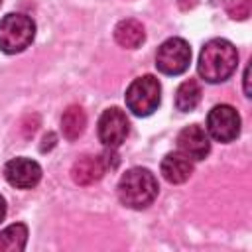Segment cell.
Segmentation results:
<instances>
[{
	"label": "cell",
	"instance_id": "cell-6",
	"mask_svg": "<svg viewBox=\"0 0 252 252\" xmlns=\"http://www.w3.org/2000/svg\"><path fill=\"white\" fill-rule=\"evenodd\" d=\"M207 132L217 142H232L240 134V116L228 104H217L207 116Z\"/></svg>",
	"mask_w": 252,
	"mask_h": 252
},
{
	"label": "cell",
	"instance_id": "cell-8",
	"mask_svg": "<svg viewBox=\"0 0 252 252\" xmlns=\"http://www.w3.org/2000/svg\"><path fill=\"white\" fill-rule=\"evenodd\" d=\"M4 175H6V181L12 185V187H18V189H32L39 183L41 179V167L37 161L33 159H28V158H16V159H10L4 167Z\"/></svg>",
	"mask_w": 252,
	"mask_h": 252
},
{
	"label": "cell",
	"instance_id": "cell-4",
	"mask_svg": "<svg viewBox=\"0 0 252 252\" xmlns=\"http://www.w3.org/2000/svg\"><path fill=\"white\" fill-rule=\"evenodd\" d=\"M126 106L136 116H150L161 100V87L159 81L152 75L138 77L126 89Z\"/></svg>",
	"mask_w": 252,
	"mask_h": 252
},
{
	"label": "cell",
	"instance_id": "cell-3",
	"mask_svg": "<svg viewBox=\"0 0 252 252\" xmlns=\"http://www.w3.org/2000/svg\"><path fill=\"white\" fill-rule=\"evenodd\" d=\"M35 35V24L30 16L8 14L0 20V49L4 53L24 51Z\"/></svg>",
	"mask_w": 252,
	"mask_h": 252
},
{
	"label": "cell",
	"instance_id": "cell-11",
	"mask_svg": "<svg viewBox=\"0 0 252 252\" xmlns=\"http://www.w3.org/2000/svg\"><path fill=\"white\" fill-rule=\"evenodd\" d=\"M161 173L169 183H183L193 173V161L181 152H171L161 159Z\"/></svg>",
	"mask_w": 252,
	"mask_h": 252
},
{
	"label": "cell",
	"instance_id": "cell-14",
	"mask_svg": "<svg viewBox=\"0 0 252 252\" xmlns=\"http://www.w3.org/2000/svg\"><path fill=\"white\" fill-rule=\"evenodd\" d=\"M28 240V226L22 222L10 224L4 230H0V250L4 252H20L26 248Z\"/></svg>",
	"mask_w": 252,
	"mask_h": 252
},
{
	"label": "cell",
	"instance_id": "cell-9",
	"mask_svg": "<svg viewBox=\"0 0 252 252\" xmlns=\"http://www.w3.org/2000/svg\"><path fill=\"white\" fill-rule=\"evenodd\" d=\"M177 146L181 150V154H185L189 159H205L211 152V142H209V134L199 126V124H191L187 128H183L177 136Z\"/></svg>",
	"mask_w": 252,
	"mask_h": 252
},
{
	"label": "cell",
	"instance_id": "cell-2",
	"mask_svg": "<svg viewBox=\"0 0 252 252\" xmlns=\"http://www.w3.org/2000/svg\"><path fill=\"white\" fill-rule=\"evenodd\" d=\"M158 179L146 167L128 169L118 181V199L130 209H146L158 197Z\"/></svg>",
	"mask_w": 252,
	"mask_h": 252
},
{
	"label": "cell",
	"instance_id": "cell-10",
	"mask_svg": "<svg viewBox=\"0 0 252 252\" xmlns=\"http://www.w3.org/2000/svg\"><path fill=\"white\" fill-rule=\"evenodd\" d=\"M106 171V163L98 156H83L71 167V177L77 185H93Z\"/></svg>",
	"mask_w": 252,
	"mask_h": 252
},
{
	"label": "cell",
	"instance_id": "cell-7",
	"mask_svg": "<svg viewBox=\"0 0 252 252\" xmlns=\"http://www.w3.org/2000/svg\"><path fill=\"white\" fill-rule=\"evenodd\" d=\"M128 130H130V124H128V118L126 114L112 106V108H106L100 118H98V140L106 146V148H118L126 136H128Z\"/></svg>",
	"mask_w": 252,
	"mask_h": 252
},
{
	"label": "cell",
	"instance_id": "cell-19",
	"mask_svg": "<svg viewBox=\"0 0 252 252\" xmlns=\"http://www.w3.org/2000/svg\"><path fill=\"white\" fill-rule=\"evenodd\" d=\"M4 217H6V201H4V197L0 195V222L4 220Z\"/></svg>",
	"mask_w": 252,
	"mask_h": 252
},
{
	"label": "cell",
	"instance_id": "cell-16",
	"mask_svg": "<svg viewBox=\"0 0 252 252\" xmlns=\"http://www.w3.org/2000/svg\"><path fill=\"white\" fill-rule=\"evenodd\" d=\"M228 16L234 20H246L252 12V0H230L228 6Z\"/></svg>",
	"mask_w": 252,
	"mask_h": 252
},
{
	"label": "cell",
	"instance_id": "cell-13",
	"mask_svg": "<svg viewBox=\"0 0 252 252\" xmlns=\"http://www.w3.org/2000/svg\"><path fill=\"white\" fill-rule=\"evenodd\" d=\"M85 126H87V114H85V110L81 106L73 104L63 112L61 130H63V136L67 140H77L85 132Z\"/></svg>",
	"mask_w": 252,
	"mask_h": 252
},
{
	"label": "cell",
	"instance_id": "cell-18",
	"mask_svg": "<svg viewBox=\"0 0 252 252\" xmlns=\"http://www.w3.org/2000/svg\"><path fill=\"white\" fill-rule=\"evenodd\" d=\"M250 67H246V71H244V93H246V96H250Z\"/></svg>",
	"mask_w": 252,
	"mask_h": 252
},
{
	"label": "cell",
	"instance_id": "cell-12",
	"mask_svg": "<svg viewBox=\"0 0 252 252\" xmlns=\"http://www.w3.org/2000/svg\"><path fill=\"white\" fill-rule=\"evenodd\" d=\"M114 39L118 45L126 47V49H136L144 43L146 39V32H144V26L138 22V20H122L116 24L114 28Z\"/></svg>",
	"mask_w": 252,
	"mask_h": 252
},
{
	"label": "cell",
	"instance_id": "cell-15",
	"mask_svg": "<svg viewBox=\"0 0 252 252\" xmlns=\"http://www.w3.org/2000/svg\"><path fill=\"white\" fill-rule=\"evenodd\" d=\"M201 100V87L195 79H187L177 87L175 93V106L181 112H189L193 110Z\"/></svg>",
	"mask_w": 252,
	"mask_h": 252
},
{
	"label": "cell",
	"instance_id": "cell-5",
	"mask_svg": "<svg viewBox=\"0 0 252 252\" xmlns=\"http://www.w3.org/2000/svg\"><path fill=\"white\" fill-rule=\"evenodd\" d=\"M191 63V47L181 37H169L158 47L156 67L163 75H181Z\"/></svg>",
	"mask_w": 252,
	"mask_h": 252
},
{
	"label": "cell",
	"instance_id": "cell-20",
	"mask_svg": "<svg viewBox=\"0 0 252 252\" xmlns=\"http://www.w3.org/2000/svg\"><path fill=\"white\" fill-rule=\"evenodd\" d=\"M0 2H2V0H0Z\"/></svg>",
	"mask_w": 252,
	"mask_h": 252
},
{
	"label": "cell",
	"instance_id": "cell-17",
	"mask_svg": "<svg viewBox=\"0 0 252 252\" xmlns=\"http://www.w3.org/2000/svg\"><path fill=\"white\" fill-rule=\"evenodd\" d=\"M43 142H45V144L41 146V150L45 152V150H49V148H51V146L55 144V134H47V136L43 138Z\"/></svg>",
	"mask_w": 252,
	"mask_h": 252
},
{
	"label": "cell",
	"instance_id": "cell-1",
	"mask_svg": "<svg viewBox=\"0 0 252 252\" xmlns=\"http://www.w3.org/2000/svg\"><path fill=\"white\" fill-rule=\"evenodd\" d=\"M236 63H238L236 47L228 39L217 37L203 45L199 53L197 69L207 83H222L234 73Z\"/></svg>",
	"mask_w": 252,
	"mask_h": 252
}]
</instances>
